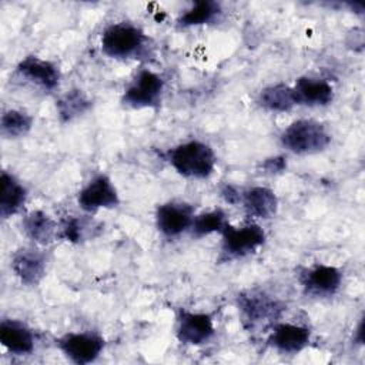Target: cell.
I'll return each mask as SVG.
<instances>
[{
    "mask_svg": "<svg viewBox=\"0 0 365 365\" xmlns=\"http://www.w3.org/2000/svg\"><path fill=\"white\" fill-rule=\"evenodd\" d=\"M241 204L250 217L268 220L278 211V198L275 192L262 185H255L241 192Z\"/></svg>",
    "mask_w": 365,
    "mask_h": 365,
    "instance_id": "17",
    "label": "cell"
},
{
    "mask_svg": "<svg viewBox=\"0 0 365 365\" xmlns=\"http://www.w3.org/2000/svg\"><path fill=\"white\" fill-rule=\"evenodd\" d=\"M194 208L184 201H168L160 204L155 210L157 230L167 238H174L191 228Z\"/></svg>",
    "mask_w": 365,
    "mask_h": 365,
    "instance_id": "9",
    "label": "cell"
},
{
    "mask_svg": "<svg viewBox=\"0 0 365 365\" xmlns=\"http://www.w3.org/2000/svg\"><path fill=\"white\" fill-rule=\"evenodd\" d=\"M331 134L327 127L312 118L292 121L279 135L281 145L294 154H317L331 144Z\"/></svg>",
    "mask_w": 365,
    "mask_h": 365,
    "instance_id": "3",
    "label": "cell"
},
{
    "mask_svg": "<svg viewBox=\"0 0 365 365\" xmlns=\"http://www.w3.org/2000/svg\"><path fill=\"white\" fill-rule=\"evenodd\" d=\"M214 322L205 312H192L181 309L177 317L175 335L180 342L187 345H201L214 335Z\"/></svg>",
    "mask_w": 365,
    "mask_h": 365,
    "instance_id": "10",
    "label": "cell"
},
{
    "mask_svg": "<svg viewBox=\"0 0 365 365\" xmlns=\"http://www.w3.org/2000/svg\"><path fill=\"white\" fill-rule=\"evenodd\" d=\"M302 288L314 297H331L338 292L342 284V272L332 265L317 264L302 271Z\"/></svg>",
    "mask_w": 365,
    "mask_h": 365,
    "instance_id": "12",
    "label": "cell"
},
{
    "mask_svg": "<svg viewBox=\"0 0 365 365\" xmlns=\"http://www.w3.org/2000/svg\"><path fill=\"white\" fill-rule=\"evenodd\" d=\"M91 107V100L87 97V94L78 88H73L70 91H66L56 104L57 115L63 123H68L84 113H87Z\"/></svg>",
    "mask_w": 365,
    "mask_h": 365,
    "instance_id": "22",
    "label": "cell"
},
{
    "mask_svg": "<svg viewBox=\"0 0 365 365\" xmlns=\"http://www.w3.org/2000/svg\"><path fill=\"white\" fill-rule=\"evenodd\" d=\"M78 207L86 212L114 208L120 204L118 191L106 174L94 175L77 194Z\"/></svg>",
    "mask_w": 365,
    "mask_h": 365,
    "instance_id": "7",
    "label": "cell"
},
{
    "mask_svg": "<svg viewBox=\"0 0 365 365\" xmlns=\"http://www.w3.org/2000/svg\"><path fill=\"white\" fill-rule=\"evenodd\" d=\"M228 224L227 215L221 208H215L211 211H205L194 215L191 224V234L197 238L211 235L214 232H222L225 225Z\"/></svg>",
    "mask_w": 365,
    "mask_h": 365,
    "instance_id": "24",
    "label": "cell"
},
{
    "mask_svg": "<svg viewBox=\"0 0 365 365\" xmlns=\"http://www.w3.org/2000/svg\"><path fill=\"white\" fill-rule=\"evenodd\" d=\"M16 73L26 81L40 87L44 91H53L60 84V70L50 61L37 56H26L16 67Z\"/></svg>",
    "mask_w": 365,
    "mask_h": 365,
    "instance_id": "11",
    "label": "cell"
},
{
    "mask_svg": "<svg viewBox=\"0 0 365 365\" xmlns=\"http://www.w3.org/2000/svg\"><path fill=\"white\" fill-rule=\"evenodd\" d=\"M355 341L358 344H364V319L359 321V324L355 329Z\"/></svg>",
    "mask_w": 365,
    "mask_h": 365,
    "instance_id": "28",
    "label": "cell"
},
{
    "mask_svg": "<svg viewBox=\"0 0 365 365\" xmlns=\"http://www.w3.org/2000/svg\"><path fill=\"white\" fill-rule=\"evenodd\" d=\"M21 230L29 240L38 245H48L58 237L57 222L40 210L30 211L23 217Z\"/></svg>",
    "mask_w": 365,
    "mask_h": 365,
    "instance_id": "18",
    "label": "cell"
},
{
    "mask_svg": "<svg viewBox=\"0 0 365 365\" xmlns=\"http://www.w3.org/2000/svg\"><path fill=\"white\" fill-rule=\"evenodd\" d=\"M165 160L175 173L192 180L208 178L217 164L214 150L200 140H190L170 148L165 153Z\"/></svg>",
    "mask_w": 365,
    "mask_h": 365,
    "instance_id": "1",
    "label": "cell"
},
{
    "mask_svg": "<svg viewBox=\"0 0 365 365\" xmlns=\"http://www.w3.org/2000/svg\"><path fill=\"white\" fill-rule=\"evenodd\" d=\"M309 341V328L291 322H275L268 336L269 345L281 354H298L308 346Z\"/></svg>",
    "mask_w": 365,
    "mask_h": 365,
    "instance_id": "14",
    "label": "cell"
},
{
    "mask_svg": "<svg viewBox=\"0 0 365 365\" xmlns=\"http://www.w3.org/2000/svg\"><path fill=\"white\" fill-rule=\"evenodd\" d=\"M258 104L271 113H285L297 106L292 86L277 83L262 88L257 98Z\"/></svg>",
    "mask_w": 365,
    "mask_h": 365,
    "instance_id": "20",
    "label": "cell"
},
{
    "mask_svg": "<svg viewBox=\"0 0 365 365\" xmlns=\"http://www.w3.org/2000/svg\"><path fill=\"white\" fill-rule=\"evenodd\" d=\"M0 342L14 355H29L34 351L36 336L26 324L17 319H3L0 324Z\"/></svg>",
    "mask_w": 365,
    "mask_h": 365,
    "instance_id": "16",
    "label": "cell"
},
{
    "mask_svg": "<svg viewBox=\"0 0 365 365\" xmlns=\"http://www.w3.org/2000/svg\"><path fill=\"white\" fill-rule=\"evenodd\" d=\"M221 4L212 0H198L192 3L190 9H187L178 17L180 27H194L212 23L221 14Z\"/></svg>",
    "mask_w": 365,
    "mask_h": 365,
    "instance_id": "21",
    "label": "cell"
},
{
    "mask_svg": "<svg viewBox=\"0 0 365 365\" xmlns=\"http://www.w3.org/2000/svg\"><path fill=\"white\" fill-rule=\"evenodd\" d=\"M238 309L245 322L257 325L264 321H275L281 317L284 305L264 291H245L237 297Z\"/></svg>",
    "mask_w": 365,
    "mask_h": 365,
    "instance_id": "8",
    "label": "cell"
},
{
    "mask_svg": "<svg viewBox=\"0 0 365 365\" xmlns=\"http://www.w3.org/2000/svg\"><path fill=\"white\" fill-rule=\"evenodd\" d=\"M58 237L70 242H80L84 238V225L80 218L68 217L58 227Z\"/></svg>",
    "mask_w": 365,
    "mask_h": 365,
    "instance_id": "25",
    "label": "cell"
},
{
    "mask_svg": "<svg viewBox=\"0 0 365 365\" xmlns=\"http://www.w3.org/2000/svg\"><path fill=\"white\" fill-rule=\"evenodd\" d=\"M148 50V37L130 21L113 23L101 34V51L117 60L138 58Z\"/></svg>",
    "mask_w": 365,
    "mask_h": 365,
    "instance_id": "2",
    "label": "cell"
},
{
    "mask_svg": "<svg viewBox=\"0 0 365 365\" xmlns=\"http://www.w3.org/2000/svg\"><path fill=\"white\" fill-rule=\"evenodd\" d=\"M165 88L164 78L148 68L140 70L125 87L121 103L130 108H154L158 107Z\"/></svg>",
    "mask_w": 365,
    "mask_h": 365,
    "instance_id": "4",
    "label": "cell"
},
{
    "mask_svg": "<svg viewBox=\"0 0 365 365\" xmlns=\"http://www.w3.org/2000/svg\"><path fill=\"white\" fill-rule=\"evenodd\" d=\"M11 269L21 284L33 287L44 278L47 258L37 248H20L13 254Z\"/></svg>",
    "mask_w": 365,
    "mask_h": 365,
    "instance_id": "13",
    "label": "cell"
},
{
    "mask_svg": "<svg viewBox=\"0 0 365 365\" xmlns=\"http://www.w3.org/2000/svg\"><path fill=\"white\" fill-rule=\"evenodd\" d=\"M1 195H0V215L10 218L21 211L27 200V190L19 178L11 173L3 171L1 177Z\"/></svg>",
    "mask_w": 365,
    "mask_h": 365,
    "instance_id": "19",
    "label": "cell"
},
{
    "mask_svg": "<svg viewBox=\"0 0 365 365\" xmlns=\"http://www.w3.org/2000/svg\"><path fill=\"white\" fill-rule=\"evenodd\" d=\"M57 348L68 361L86 365L101 355L104 349V339L96 332H68L57 339Z\"/></svg>",
    "mask_w": 365,
    "mask_h": 365,
    "instance_id": "6",
    "label": "cell"
},
{
    "mask_svg": "<svg viewBox=\"0 0 365 365\" xmlns=\"http://www.w3.org/2000/svg\"><path fill=\"white\" fill-rule=\"evenodd\" d=\"M297 106L322 107L334 100V88L325 78L302 76L292 86Z\"/></svg>",
    "mask_w": 365,
    "mask_h": 365,
    "instance_id": "15",
    "label": "cell"
},
{
    "mask_svg": "<svg viewBox=\"0 0 365 365\" xmlns=\"http://www.w3.org/2000/svg\"><path fill=\"white\" fill-rule=\"evenodd\" d=\"M241 192L242 191H240L235 185H231V184H224L220 190V194L224 198V201L231 205L241 204Z\"/></svg>",
    "mask_w": 365,
    "mask_h": 365,
    "instance_id": "27",
    "label": "cell"
},
{
    "mask_svg": "<svg viewBox=\"0 0 365 365\" xmlns=\"http://www.w3.org/2000/svg\"><path fill=\"white\" fill-rule=\"evenodd\" d=\"M261 170L264 174H279L282 171H285L287 168V158L284 155H274L269 158H265L261 164H259Z\"/></svg>",
    "mask_w": 365,
    "mask_h": 365,
    "instance_id": "26",
    "label": "cell"
},
{
    "mask_svg": "<svg viewBox=\"0 0 365 365\" xmlns=\"http://www.w3.org/2000/svg\"><path fill=\"white\" fill-rule=\"evenodd\" d=\"M33 127V117L23 111L10 108L1 114L0 133L4 138H20L26 135Z\"/></svg>",
    "mask_w": 365,
    "mask_h": 365,
    "instance_id": "23",
    "label": "cell"
},
{
    "mask_svg": "<svg viewBox=\"0 0 365 365\" xmlns=\"http://www.w3.org/2000/svg\"><path fill=\"white\" fill-rule=\"evenodd\" d=\"M221 234V252L228 259L247 257L255 252L265 242V231L254 222L241 227L227 224Z\"/></svg>",
    "mask_w": 365,
    "mask_h": 365,
    "instance_id": "5",
    "label": "cell"
}]
</instances>
